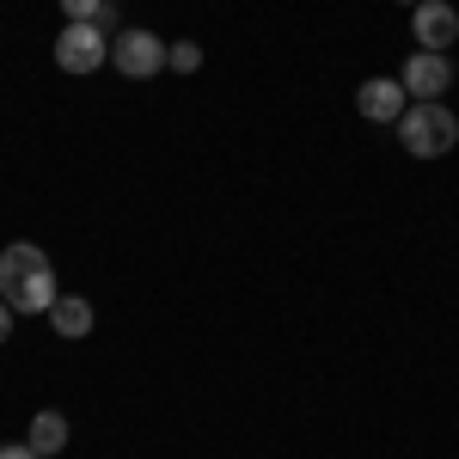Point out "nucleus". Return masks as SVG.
<instances>
[{
	"mask_svg": "<svg viewBox=\"0 0 459 459\" xmlns=\"http://www.w3.org/2000/svg\"><path fill=\"white\" fill-rule=\"evenodd\" d=\"M110 62V37L92 19H74L68 31L56 37V68L62 74H99Z\"/></svg>",
	"mask_w": 459,
	"mask_h": 459,
	"instance_id": "7ed1b4c3",
	"label": "nucleus"
},
{
	"mask_svg": "<svg viewBox=\"0 0 459 459\" xmlns=\"http://www.w3.org/2000/svg\"><path fill=\"white\" fill-rule=\"evenodd\" d=\"M398 142H404V153H411V160H441V153L459 142V117L441 105V99L411 105L404 117H398Z\"/></svg>",
	"mask_w": 459,
	"mask_h": 459,
	"instance_id": "f03ea898",
	"label": "nucleus"
},
{
	"mask_svg": "<svg viewBox=\"0 0 459 459\" xmlns=\"http://www.w3.org/2000/svg\"><path fill=\"white\" fill-rule=\"evenodd\" d=\"M0 300L13 313H49L56 307V270L37 246H6L0 251Z\"/></svg>",
	"mask_w": 459,
	"mask_h": 459,
	"instance_id": "f257e3e1",
	"label": "nucleus"
},
{
	"mask_svg": "<svg viewBox=\"0 0 459 459\" xmlns=\"http://www.w3.org/2000/svg\"><path fill=\"white\" fill-rule=\"evenodd\" d=\"M62 13H68V25H74V19H99L105 0H62Z\"/></svg>",
	"mask_w": 459,
	"mask_h": 459,
	"instance_id": "9b49d317",
	"label": "nucleus"
},
{
	"mask_svg": "<svg viewBox=\"0 0 459 459\" xmlns=\"http://www.w3.org/2000/svg\"><path fill=\"white\" fill-rule=\"evenodd\" d=\"M166 68L172 74H196L203 68V49H196V43H166Z\"/></svg>",
	"mask_w": 459,
	"mask_h": 459,
	"instance_id": "9d476101",
	"label": "nucleus"
},
{
	"mask_svg": "<svg viewBox=\"0 0 459 459\" xmlns=\"http://www.w3.org/2000/svg\"><path fill=\"white\" fill-rule=\"evenodd\" d=\"M398 6H423V0H398Z\"/></svg>",
	"mask_w": 459,
	"mask_h": 459,
	"instance_id": "4468645a",
	"label": "nucleus"
},
{
	"mask_svg": "<svg viewBox=\"0 0 459 459\" xmlns=\"http://www.w3.org/2000/svg\"><path fill=\"white\" fill-rule=\"evenodd\" d=\"M25 441L37 447V459H43V454H62V447H68V417H62V411H37Z\"/></svg>",
	"mask_w": 459,
	"mask_h": 459,
	"instance_id": "1a4fd4ad",
	"label": "nucleus"
},
{
	"mask_svg": "<svg viewBox=\"0 0 459 459\" xmlns=\"http://www.w3.org/2000/svg\"><path fill=\"white\" fill-rule=\"evenodd\" d=\"M411 25H417V43L423 49L447 56L459 43V6L454 0H423V6H411Z\"/></svg>",
	"mask_w": 459,
	"mask_h": 459,
	"instance_id": "423d86ee",
	"label": "nucleus"
},
{
	"mask_svg": "<svg viewBox=\"0 0 459 459\" xmlns=\"http://www.w3.org/2000/svg\"><path fill=\"white\" fill-rule=\"evenodd\" d=\"M398 86H404L417 105H429V99H441V92L454 86V62L435 56V49H417V56L404 62V74H398Z\"/></svg>",
	"mask_w": 459,
	"mask_h": 459,
	"instance_id": "39448f33",
	"label": "nucleus"
},
{
	"mask_svg": "<svg viewBox=\"0 0 459 459\" xmlns=\"http://www.w3.org/2000/svg\"><path fill=\"white\" fill-rule=\"evenodd\" d=\"M6 337H13V307L0 300V343H6Z\"/></svg>",
	"mask_w": 459,
	"mask_h": 459,
	"instance_id": "ddd939ff",
	"label": "nucleus"
},
{
	"mask_svg": "<svg viewBox=\"0 0 459 459\" xmlns=\"http://www.w3.org/2000/svg\"><path fill=\"white\" fill-rule=\"evenodd\" d=\"M0 459H37V447H31V441H6V447H0Z\"/></svg>",
	"mask_w": 459,
	"mask_h": 459,
	"instance_id": "f8f14e48",
	"label": "nucleus"
},
{
	"mask_svg": "<svg viewBox=\"0 0 459 459\" xmlns=\"http://www.w3.org/2000/svg\"><path fill=\"white\" fill-rule=\"evenodd\" d=\"M355 110L368 117V123H398L404 110H411V92L398 86V80H361V92H355Z\"/></svg>",
	"mask_w": 459,
	"mask_h": 459,
	"instance_id": "0eeeda50",
	"label": "nucleus"
},
{
	"mask_svg": "<svg viewBox=\"0 0 459 459\" xmlns=\"http://www.w3.org/2000/svg\"><path fill=\"white\" fill-rule=\"evenodd\" d=\"M49 325H56L62 337H86V331H92V300H80V294H56Z\"/></svg>",
	"mask_w": 459,
	"mask_h": 459,
	"instance_id": "6e6552de",
	"label": "nucleus"
},
{
	"mask_svg": "<svg viewBox=\"0 0 459 459\" xmlns=\"http://www.w3.org/2000/svg\"><path fill=\"white\" fill-rule=\"evenodd\" d=\"M110 62H117V74H129V80H153V74L166 68V43L153 31H123L110 43Z\"/></svg>",
	"mask_w": 459,
	"mask_h": 459,
	"instance_id": "20e7f679",
	"label": "nucleus"
}]
</instances>
